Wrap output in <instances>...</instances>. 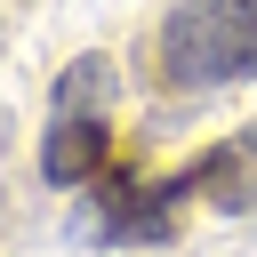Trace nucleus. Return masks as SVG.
Here are the masks:
<instances>
[{"label": "nucleus", "mask_w": 257, "mask_h": 257, "mask_svg": "<svg viewBox=\"0 0 257 257\" xmlns=\"http://www.w3.org/2000/svg\"><path fill=\"white\" fill-rule=\"evenodd\" d=\"M112 104H120L112 56H80V64L56 80V112H48V137H40V177H48V185L88 193V185L112 169Z\"/></svg>", "instance_id": "1"}, {"label": "nucleus", "mask_w": 257, "mask_h": 257, "mask_svg": "<svg viewBox=\"0 0 257 257\" xmlns=\"http://www.w3.org/2000/svg\"><path fill=\"white\" fill-rule=\"evenodd\" d=\"M161 80L177 88L257 80V0H177L161 16Z\"/></svg>", "instance_id": "2"}, {"label": "nucleus", "mask_w": 257, "mask_h": 257, "mask_svg": "<svg viewBox=\"0 0 257 257\" xmlns=\"http://www.w3.org/2000/svg\"><path fill=\"white\" fill-rule=\"evenodd\" d=\"M185 177H193V201H209V209H225V217L257 209V128H249V137L209 145V153H201Z\"/></svg>", "instance_id": "4"}, {"label": "nucleus", "mask_w": 257, "mask_h": 257, "mask_svg": "<svg viewBox=\"0 0 257 257\" xmlns=\"http://www.w3.org/2000/svg\"><path fill=\"white\" fill-rule=\"evenodd\" d=\"M96 209H88V233L96 241H169L177 233V209L193 201V177H161V185H137L128 169H104L96 185Z\"/></svg>", "instance_id": "3"}]
</instances>
